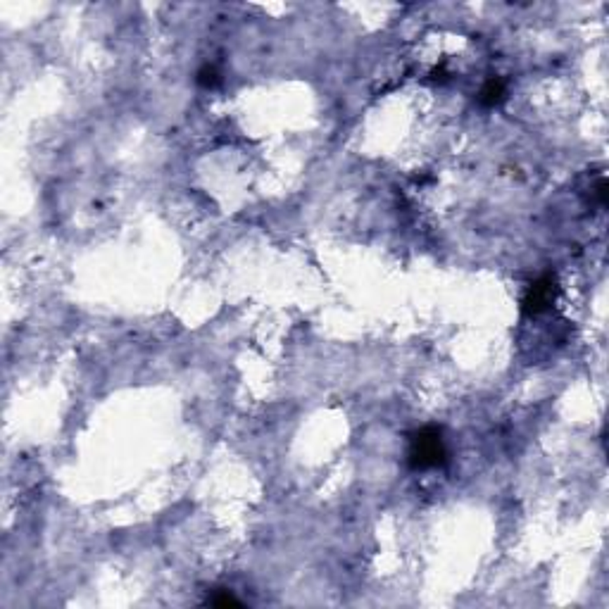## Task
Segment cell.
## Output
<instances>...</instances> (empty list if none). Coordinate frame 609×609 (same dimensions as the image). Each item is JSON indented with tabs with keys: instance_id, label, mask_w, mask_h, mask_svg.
Segmentation results:
<instances>
[{
	"instance_id": "1",
	"label": "cell",
	"mask_w": 609,
	"mask_h": 609,
	"mask_svg": "<svg viewBox=\"0 0 609 609\" xmlns=\"http://www.w3.org/2000/svg\"><path fill=\"white\" fill-rule=\"evenodd\" d=\"M409 467L416 472H426V469L443 467L448 460V448H445L443 433L433 426H426L416 431L409 440Z\"/></svg>"
},
{
	"instance_id": "2",
	"label": "cell",
	"mask_w": 609,
	"mask_h": 609,
	"mask_svg": "<svg viewBox=\"0 0 609 609\" xmlns=\"http://www.w3.org/2000/svg\"><path fill=\"white\" fill-rule=\"evenodd\" d=\"M557 281L552 274H543L541 278L529 286L526 291V298H524V312L526 315H541V312L550 310L552 303L557 300Z\"/></svg>"
},
{
	"instance_id": "3",
	"label": "cell",
	"mask_w": 609,
	"mask_h": 609,
	"mask_svg": "<svg viewBox=\"0 0 609 609\" xmlns=\"http://www.w3.org/2000/svg\"><path fill=\"white\" fill-rule=\"evenodd\" d=\"M504 96H507V86H504V81L490 79V81H486V86L481 89L479 100H481V105H486V107H495L504 100Z\"/></svg>"
},
{
	"instance_id": "4",
	"label": "cell",
	"mask_w": 609,
	"mask_h": 609,
	"mask_svg": "<svg viewBox=\"0 0 609 609\" xmlns=\"http://www.w3.org/2000/svg\"><path fill=\"white\" fill-rule=\"evenodd\" d=\"M219 81H222V77H219L217 67L212 65H205L198 72V84L205 86V89H214V86H219Z\"/></svg>"
},
{
	"instance_id": "5",
	"label": "cell",
	"mask_w": 609,
	"mask_h": 609,
	"mask_svg": "<svg viewBox=\"0 0 609 609\" xmlns=\"http://www.w3.org/2000/svg\"><path fill=\"white\" fill-rule=\"evenodd\" d=\"M207 605H214V607H239L241 602L236 600V597L231 595V593H226V590H222V593H217V595L207 597Z\"/></svg>"
}]
</instances>
